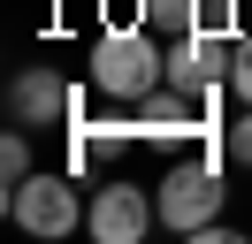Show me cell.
Segmentation results:
<instances>
[{
    "label": "cell",
    "instance_id": "1",
    "mask_svg": "<svg viewBox=\"0 0 252 244\" xmlns=\"http://www.w3.org/2000/svg\"><path fill=\"white\" fill-rule=\"evenodd\" d=\"M84 76H92L99 99L138 107L145 92L168 84V46H160V30H145V23H107L92 38V54H84Z\"/></svg>",
    "mask_w": 252,
    "mask_h": 244
},
{
    "label": "cell",
    "instance_id": "2",
    "mask_svg": "<svg viewBox=\"0 0 252 244\" xmlns=\"http://www.w3.org/2000/svg\"><path fill=\"white\" fill-rule=\"evenodd\" d=\"M84 214H92V198L77 191V168H31V176L8 191V221L23 229V237H69V229H84Z\"/></svg>",
    "mask_w": 252,
    "mask_h": 244
},
{
    "label": "cell",
    "instance_id": "3",
    "mask_svg": "<svg viewBox=\"0 0 252 244\" xmlns=\"http://www.w3.org/2000/svg\"><path fill=\"white\" fill-rule=\"evenodd\" d=\"M153 206H160V229H168V237H199V229L214 221L221 206H229V183H221V160H214V152H206V160H176L168 176H160Z\"/></svg>",
    "mask_w": 252,
    "mask_h": 244
},
{
    "label": "cell",
    "instance_id": "4",
    "mask_svg": "<svg viewBox=\"0 0 252 244\" xmlns=\"http://www.w3.org/2000/svg\"><path fill=\"white\" fill-rule=\"evenodd\" d=\"M84 229H92L99 244H138V237H153V229H160V206H153V191H145V183L107 176V183L92 191V214H84Z\"/></svg>",
    "mask_w": 252,
    "mask_h": 244
},
{
    "label": "cell",
    "instance_id": "5",
    "mask_svg": "<svg viewBox=\"0 0 252 244\" xmlns=\"http://www.w3.org/2000/svg\"><path fill=\"white\" fill-rule=\"evenodd\" d=\"M8 115H16L23 130H69V122H84V92L62 84L54 69H23L16 84H8Z\"/></svg>",
    "mask_w": 252,
    "mask_h": 244
},
{
    "label": "cell",
    "instance_id": "6",
    "mask_svg": "<svg viewBox=\"0 0 252 244\" xmlns=\"http://www.w3.org/2000/svg\"><path fill=\"white\" fill-rule=\"evenodd\" d=\"M229 61H237V30L199 23V30H184V38H168V84L214 92V84H229Z\"/></svg>",
    "mask_w": 252,
    "mask_h": 244
},
{
    "label": "cell",
    "instance_id": "7",
    "mask_svg": "<svg viewBox=\"0 0 252 244\" xmlns=\"http://www.w3.org/2000/svg\"><path fill=\"white\" fill-rule=\"evenodd\" d=\"M138 137V122H69V168L77 176H92V168H115V152Z\"/></svg>",
    "mask_w": 252,
    "mask_h": 244
},
{
    "label": "cell",
    "instance_id": "8",
    "mask_svg": "<svg viewBox=\"0 0 252 244\" xmlns=\"http://www.w3.org/2000/svg\"><path fill=\"white\" fill-rule=\"evenodd\" d=\"M138 23L160 30V38H184V30L206 23V0H138Z\"/></svg>",
    "mask_w": 252,
    "mask_h": 244
},
{
    "label": "cell",
    "instance_id": "9",
    "mask_svg": "<svg viewBox=\"0 0 252 244\" xmlns=\"http://www.w3.org/2000/svg\"><path fill=\"white\" fill-rule=\"evenodd\" d=\"M31 176V137H23V122L8 137H0V183H8V191H16V183Z\"/></svg>",
    "mask_w": 252,
    "mask_h": 244
},
{
    "label": "cell",
    "instance_id": "10",
    "mask_svg": "<svg viewBox=\"0 0 252 244\" xmlns=\"http://www.w3.org/2000/svg\"><path fill=\"white\" fill-rule=\"evenodd\" d=\"M221 145H229V160H237V168H252V107L229 122V130H221Z\"/></svg>",
    "mask_w": 252,
    "mask_h": 244
},
{
    "label": "cell",
    "instance_id": "11",
    "mask_svg": "<svg viewBox=\"0 0 252 244\" xmlns=\"http://www.w3.org/2000/svg\"><path fill=\"white\" fill-rule=\"evenodd\" d=\"M229 92H237V99L252 107V30L237 38V61H229Z\"/></svg>",
    "mask_w": 252,
    "mask_h": 244
},
{
    "label": "cell",
    "instance_id": "12",
    "mask_svg": "<svg viewBox=\"0 0 252 244\" xmlns=\"http://www.w3.org/2000/svg\"><path fill=\"white\" fill-rule=\"evenodd\" d=\"M206 23H221V30L245 38V0H206Z\"/></svg>",
    "mask_w": 252,
    "mask_h": 244
}]
</instances>
